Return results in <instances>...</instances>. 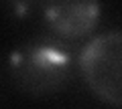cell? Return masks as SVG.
I'll return each instance as SVG.
<instances>
[{
    "label": "cell",
    "mask_w": 122,
    "mask_h": 109,
    "mask_svg": "<svg viewBox=\"0 0 122 109\" xmlns=\"http://www.w3.org/2000/svg\"><path fill=\"white\" fill-rule=\"evenodd\" d=\"M71 65V52L53 39L26 40L12 52L10 59L16 83L35 95L59 89L69 79Z\"/></svg>",
    "instance_id": "cell-1"
},
{
    "label": "cell",
    "mask_w": 122,
    "mask_h": 109,
    "mask_svg": "<svg viewBox=\"0 0 122 109\" xmlns=\"http://www.w3.org/2000/svg\"><path fill=\"white\" fill-rule=\"evenodd\" d=\"M120 52L122 43L118 31L98 35L79 55V71L87 87L102 101L120 105Z\"/></svg>",
    "instance_id": "cell-2"
},
{
    "label": "cell",
    "mask_w": 122,
    "mask_h": 109,
    "mask_svg": "<svg viewBox=\"0 0 122 109\" xmlns=\"http://www.w3.org/2000/svg\"><path fill=\"white\" fill-rule=\"evenodd\" d=\"M45 18L63 39H81L94 31L100 18L98 0H47Z\"/></svg>",
    "instance_id": "cell-3"
}]
</instances>
